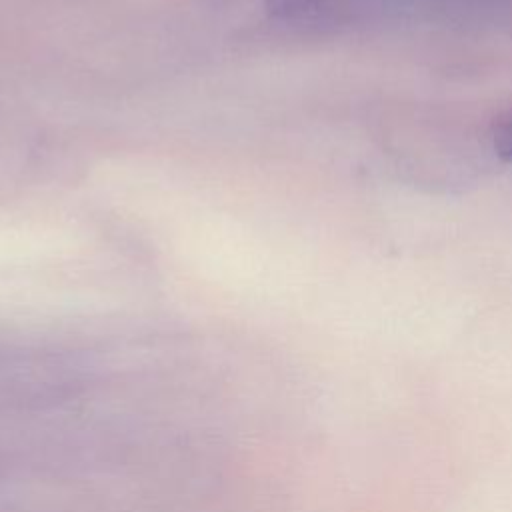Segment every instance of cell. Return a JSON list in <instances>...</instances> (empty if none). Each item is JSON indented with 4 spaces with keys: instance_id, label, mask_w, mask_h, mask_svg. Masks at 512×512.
Masks as SVG:
<instances>
[{
    "instance_id": "cell-1",
    "label": "cell",
    "mask_w": 512,
    "mask_h": 512,
    "mask_svg": "<svg viewBox=\"0 0 512 512\" xmlns=\"http://www.w3.org/2000/svg\"><path fill=\"white\" fill-rule=\"evenodd\" d=\"M434 0H264L278 24L300 32H338L418 12Z\"/></svg>"
},
{
    "instance_id": "cell-2",
    "label": "cell",
    "mask_w": 512,
    "mask_h": 512,
    "mask_svg": "<svg viewBox=\"0 0 512 512\" xmlns=\"http://www.w3.org/2000/svg\"><path fill=\"white\" fill-rule=\"evenodd\" d=\"M492 142H494V150L506 158L512 160V110L506 112L494 126L492 132Z\"/></svg>"
}]
</instances>
